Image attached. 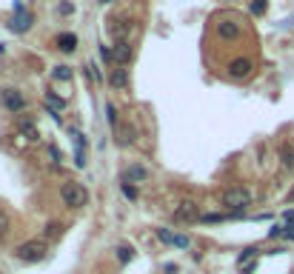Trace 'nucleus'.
Returning <instances> with one entry per match:
<instances>
[{
    "instance_id": "obj_24",
    "label": "nucleus",
    "mask_w": 294,
    "mask_h": 274,
    "mask_svg": "<svg viewBox=\"0 0 294 274\" xmlns=\"http://www.w3.org/2000/svg\"><path fill=\"white\" fill-rule=\"evenodd\" d=\"M251 15H265V0H251Z\"/></svg>"
},
{
    "instance_id": "obj_2",
    "label": "nucleus",
    "mask_w": 294,
    "mask_h": 274,
    "mask_svg": "<svg viewBox=\"0 0 294 274\" xmlns=\"http://www.w3.org/2000/svg\"><path fill=\"white\" fill-rule=\"evenodd\" d=\"M223 206L231 209V211H237V214H243V211L251 206V191H249V188H243V186L229 188V191L223 195Z\"/></svg>"
},
{
    "instance_id": "obj_6",
    "label": "nucleus",
    "mask_w": 294,
    "mask_h": 274,
    "mask_svg": "<svg viewBox=\"0 0 294 274\" xmlns=\"http://www.w3.org/2000/svg\"><path fill=\"white\" fill-rule=\"evenodd\" d=\"M3 106H6L9 112H23V108H26V97H23L17 89H6V92H3Z\"/></svg>"
},
{
    "instance_id": "obj_25",
    "label": "nucleus",
    "mask_w": 294,
    "mask_h": 274,
    "mask_svg": "<svg viewBox=\"0 0 294 274\" xmlns=\"http://www.w3.org/2000/svg\"><path fill=\"white\" fill-rule=\"evenodd\" d=\"M254 254H257V249H254V245H251V249H246V252L240 254V257H237V263H240V266H246V263H249V260L254 257Z\"/></svg>"
},
{
    "instance_id": "obj_11",
    "label": "nucleus",
    "mask_w": 294,
    "mask_h": 274,
    "mask_svg": "<svg viewBox=\"0 0 294 274\" xmlns=\"http://www.w3.org/2000/svg\"><path fill=\"white\" fill-rule=\"evenodd\" d=\"M15 9H17V15L12 17L9 29H12V32H26V29L32 26V15H29V12H23V6H20V3H17Z\"/></svg>"
},
{
    "instance_id": "obj_8",
    "label": "nucleus",
    "mask_w": 294,
    "mask_h": 274,
    "mask_svg": "<svg viewBox=\"0 0 294 274\" xmlns=\"http://www.w3.org/2000/svg\"><path fill=\"white\" fill-rule=\"evenodd\" d=\"M143 180H149V169L146 166H140V163H135V166H129L126 172H123V183H143Z\"/></svg>"
},
{
    "instance_id": "obj_12",
    "label": "nucleus",
    "mask_w": 294,
    "mask_h": 274,
    "mask_svg": "<svg viewBox=\"0 0 294 274\" xmlns=\"http://www.w3.org/2000/svg\"><path fill=\"white\" fill-rule=\"evenodd\" d=\"M72 137H74V149H77V152H74V166L83 169L86 166V140H83L80 131H72Z\"/></svg>"
},
{
    "instance_id": "obj_26",
    "label": "nucleus",
    "mask_w": 294,
    "mask_h": 274,
    "mask_svg": "<svg viewBox=\"0 0 294 274\" xmlns=\"http://www.w3.org/2000/svg\"><path fill=\"white\" fill-rule=\"evenodd\" d=\"M123 195H126V197H129V200H137V191H135V186H131V183H123Z\"/></svg>"
},
{
    "instance_id": "obj_20",
    "label": "nucleus",
    "mask_w": 294,
    "mask_h": 274,
    "mask_svg": "<svg viewBox=\"0 0 294 274\" xmlns=\"http://www.w3.org/2000/svg\"><path fill=\"white\" fill-rule=\"evenodd\" d=\"M43 234H46V237H51V240H58L60 234H63V223H46Z\"/></svg>"
},
{
    "instance_id": "obj_17",
    "label": "nucleus",
    "mask_w": 294,
    "mask_h": 274,
    "mask_svg": "<svg viewBox=\"0 0 294 274\" xmlns=\"http://www.w3.org/2000/svg\"><path fill=\"white\" fill-rule=\"evenodd\" d=\"M280 160H283V166H286V169H294V146H283Z\"/></svg>"
},
{
    "instance_id": "obj_23",
    "label": "nucleus",
    "mask_w": 294,
    "mask_h": 274,
    "mask_svg": "<svg viewBox=\"0 0 294 274\" xmlns=\"http://www.w3.org/2000/svg\"><path fill=\"white\" fill-rule=\"evenodd\" d=\"M106 120H109V126H112V129H117V112H115V106H112V103L106 106Z\"/></svg>"
},
{
    "instance_id": "obj_4",
    "label": "nucleus",
    "mask_w": 294,
    "mask_h": 274,
    "mask_svg": "<svg viewBox=\"0 0 294 274\" xmlns=\"http://www.w3.org/2000/svg\"><path fill=\"white\" fill-rule=\"evenodd\" d=\"M174 220H177L180 226L183 223H197L200 220V211H197V203H192V200H186V203H180L177 206V211H174Z\"/></svg>"
},
{
    "instance_id": "obj_7",
    "label": "nucleus",
    "mask_w": 294,
    "mask_h": 274,
    "mask_svg": "<svg viewBox=\"0 0 294 274\" xmlns=\"http://www.w3.org/2000/svg\"><path fill=\"white\" fill-rule=\"evenodd\" d=\"M115 140H117V146H131L137 140V129L129 126V123H120L115 129Z\"/></svg>"
},
{
    "instance_id": "obj_27",
    "label": "nucleus",
    "mask_w": 294,
    "mask_h": 274,
    "mask_svg": "<svg viewBox=\"0 0 294 274\" xmlns=\"http://www.w3.org/2000/svg\"><path fill=\"white\" fill-rule=\"evenodd\" d=\"M283 217H286V223H288V226H294V211H286Z\"/></svg>"
},
{
    "instance_id": "obj_30",
    "label": "nucleus",
    "mask_w": 294,
    "mask_h": 274,
    "mask_svg": "<svg viewBox=\"0 0 294 274\" xmlns=\"http://www.w3.org/2000/svg\"><path fill=\"white\" fill-rule=\"evenodd\" d=\"M291 197H294V195H291Z\"/></svg>"
},
{
    "instance_id": "obj_18",
    "label": "nucleus",
    "mask_w": 294,
    "mask_h": 274,
    "mask_svg": "<svg viewBox=\"0 0 294 274\" xmlns=\"http://www.w3.org/2000/svg\"><path fill=\"white\" fill-rule=\"evenodd\" d=\"M115 252H117V257H120V263H131V257H135V249H131V245H126V243L117 245Z\"/></svg>"
},
{
    "instance_id": "obj_10",
    "label": "nucleus",
    "mask_w": 294,
    "mask_h": 274,
    "mask_svg": "<svg viewBox=\"0 0 294 274\" xmlns=\"http://www.w3.org/2000/svg\"><path fill=\"white\" fill-rule=\"evenodd\" d=\"M157 237L169 245H177V249H189V245H192V240H189L186 234H172L169 229H157Z\"/></svg>"
},
{
    "instance_id": "obj_15",
    "label": "nucleus",
    "mask_w": 294,
    "mask_h": 274,
    "mask_svg": "<svg viewBox=\"0 0 294 274\" xmlns=\"http://www.w3.org/2000/svg\"><path fill=\"white\" fill-rule=\"evenodd\" d=\"M46 106L51 108L49 115H55V120H60V115H58V112H60V108L66 106V100H63V97H58V94H55V92H49V94H46Z\"/></svg>"
},
{
    "instance_id": "obj_5",
    "label": "nucleus",
    "mask_w": 294,
    "mask_h": 274,
    "mask_svg": "<svg viewBox=\"0 0 294 274\" xmlns=\"http://www.w3.org/2000/svg\"><path fill=\"white\" fill-rule=\"evenodd\" d=\"M131 58H135V49L129 46V40H117L115 49H112V60L117 66H126V63H131Z\"/></svg>"
},
{
    "instance_id": "obj_22",
    "label": "nucleus",
    "mask_w": 294,
    "mask_h": 274,
    "mask_svg": "<svg viewBox=\"0 0 294 274\" xmlns=\"http://www.w3.org/2000/svg\"><path fill=\"white\" fill-rule=\"evenodd\" d=\"M55 80H72V69L69 66H58L55 69Z\"/></svg>"
},
{
    "instance_id": "obj_19",
    "label": "nucleus",
    "mask_w": 294,
    "mask_h": 274,
    "mask_svg": "<svg viewBox=\"0 0 294 274\" xmlns=\"http://www.w3.org/2000/svg\"><path fill=\"white\" fill-rule=\"evenodd\" d=\"M20 129H23V134H26L29 143H35V140H37V129H35V123H32V120H23Z\"/></svg>"
},
{
    "instance_id": "obj_16",
    "label": "nucleus",
    "mask_w": 294,
    "mask_h": 274,
    "mask_svg": "<svg viewBox=\"0 0 294 274\" xmlns=\"http://www.w3.org/2000/svg\"><path fill=\"white\" fill-rule=\"evenodd\" d=\"M109 83H112L115 89H123L126 83H129V72H126L123 66H117L115 72H112V77H109Z\"/></svg>"
},
{
    "instance_id": "obj_29",
    "label": "nucleus",
    "mask_w": 294,
    "mask_h": 274,
    "mask_svg": "<svg viewBox=\"0 0 294 274\" xmlns=\"http://www.w3.org/2000/svg\"><path fill=\"white\" fill-rule=\"evenodd\" d=\"M103 3H109V0H103Z\"/></svg>"
},
{
    "instance_id": "obj_21",
    "label": "nucleus",
    "mask_w": 294,
    "mask_h": 274,
    "mask_svg": "<svg viewBox=\"0 0 294 274\" xmlns=\"http://www.w3.org/2000/svg\"><path fill=\"white\" fill-rule=\"evenodd\" d=\"M129 29H131L129 23H120V26H117V23H115V26H112V35H115V43H117V40H126V32H129Z\"/></svg>"
},
{
    "instance_id": "obj_3",
    "label": "nucleus",
    "mask_w": 294,
    "mask_h": 274,
    "mask_svg": "<svg viewBox=\"0 0 294 274\" xmlns=\"http://www.w3.org/2000/svg\"><path fill=\"white\" fill-rule=\"evenodd\" d=\"M46 254H49V245L43 240H29V243L17 245V257L23 263H40V260H46Z\"/></svg>"
},
{
    "instance_id": "obj_14",
    "label": "nucleus",
    "mask_w": 294,
    "mask_h": 274,
    "mask_svg": "<svg viewBox=\"0 0 294 274\" xmlns=\"http://www.w3.org/2000/svg\"><path fill=\"white\" fill-rule=\"evenodd\" d=\"M55 43H58L60 51H74V49H77V37H74L72 32H63V35H58Z\"/></svg>"
},
{
    "instance_id": "obj_9",
    "label": "nucleus",
    "mask_w": 294,
    "mask_h": 274,
    "mask_svg": "<svg viewBox=\"0 0 294 274\" xmlns=\"http://www.w3.org/2000/svg\"><path fill=\"white\" fill-rule=\"evenodd\" d=\"M251 60L249 58H237V60H231V66H229V74L231 77H237V80H243V77H249L251 74Z\"/></svg>"
},
{
    "instance_id": "obj_28",
    "label": "nucleus",
    "mask_w": 294,
    "mask_h": 274,
    "mask_svg": "<svg viewBox=\"0 0 294 274\" xmlns=\"http://www.w3.org/2000/svg\"><path fill=\"white\" fill-rule=\"evenodd\" d=\"M3 231H6V217L0 214V234H3Z\"/></svg>"
},
{
    "instance_id": "obj_1",
    "label": "nucleus",
    "mask_w": 294,
    "mask_h": 274,
    "mask_svg": "<svg viewBox=\"0 0 294 274\" xmlns=\"http://www.w3.org/2000/svg\"><path fill=\"white\" fill-rule=\"evenodd\" d=\"M60 200H63L69 209H83V206L89 203V191H86V186H83V183L69 180V183H63V186H60Z\"/></svg>"
},
{
    "instance_id": "obj_13",
    "label": "nucleus",
    "mask_w": 294,
    "mask_h": 274,
    "mask_svg": "<svg viewBox=\"0 0 294 274\" xmlns=\"http://www.w3.org/2000/svg\"><path fill=\"white\" fill-rule=\"evenodd\" d=\"M217 35H220L223 40H234V37L240 35V26H237L234 20H223V23H217Z\"/></svg>"
}]
</instances>
